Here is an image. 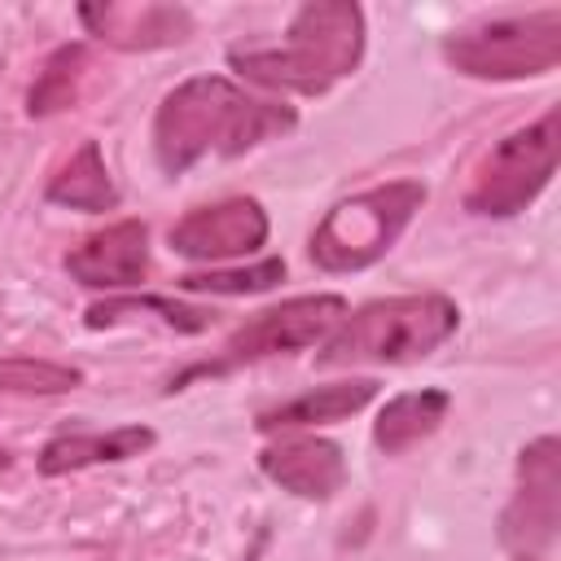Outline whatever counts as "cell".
I'll return each instance as SVG.
<instances>
[{
    "mask_svg": "<svg viewBox=\"0 0 561 561\" xmlns=\"http://www.w3.org/2000/svg\"><path fill=\"white\" fill-rule=\"evenodd\" d=\"M298 114L280 101H259L224 75H197L171 88L153 114V153L167 175L188 171L202 158H237L280 131Z\"/></svg>",
    "mask_w": 561,
    "mask_h": 561,
    "instance_id": "1",
    "label": "cell"
},
{
    "mask_svg": "<svg viewBox=\"0 0 561 561\" xmlns=\"http://www.w3.org/2000/svg\"><path fill=\"white\" fill-rule=\"evenodd\" d=\"M364 57V9L351 0H311L294 13L280 44L228 48V66L272 92L320 96Z\"/></svg>",
    "mask_w": 561,
    "mask_h": 561,
    "instance_id": "2",
    "label": "cell"
},
{
    "mask_svg": "<svg viewBox=\"0 0 561 561\" xmlns=\"http://www.w3.org/2000/svg\"><path fill=\"white\" fill-rule=\"evenodd\" d=\"M460 324V307L447 294H399L377 298L355 311L324 337L316 355L320 368H355V364H416L434 355Z\"/></svg>",
    "mask_w": 561,
    "mask_h": 561,
    "instance_id": "3",
    "label": "cell"
},
{
    "mask_svg": "<svg viewBox=\"0 0 561 561\" xmlns=\"http://www.w3.org/2000/svg\"><path fill=\"white\" fill-rule=\"evenodd\" d=\"M425 206L421 180H390L337 202L311 232V263L324 272H364L373 267Z\"/></svg>",
    "mask_w": 561,
    "mask_h": 561,
    "instance_id": "4",
    "label": "cell"
},
{
    "mask_svg": "<svg viewBox=\"0 0 561 561\" xmlns=\"http://www.w3.org/2000/svg\"><path fill=\"white\" fill-rule=\"evenodd\" d=\"M443 57L469 79H535L561 61V9H530L486 18L456 31Z\"/></svg>",
    "mask_w": 561,
    "mask_h": 561,
    "instance_id": "5",
    "label": "cell"
},
{
    "mask_svg": "<svg viewBox=\"0 0 561 561\" xmlns=\"http://www.w3.org/2000/svg\"><path fill=\"white\" fill-rule=\"evenodd\" d=\"M557 149H561V114L557 105L543 110L530 127L508 131L473 171L465 206L473 215H517L526 210L552 180L557 171Z\"/></svg>",
    "mask_w": 561,
    "mask_h": 561,
    "instance_id": "6",
    "label": "cell"
},
{
    "mask_svg": "<svg viewBox=\"0 0 561 561\" xmlns=\"http://www.w3.org/2000/svg\"><path fill=\"white\" fill-rule=\"evenodd\" d=\"M346 311L351 307H346L342 294H302V298H289L280 307H267V311H259L254 320H245L224 342L219 359H206V364L184 368L180 377H171V386L180 390L193 377H219V373L241 368V364H259V359H272V355H289V351L316 346V342H324L346 320Z\"/></svg>",
    "mask_w": 561,
    "mask_h": 561,
    "instance_id": "7",
    "label": "cell"
},
{
    "mask_svg": "<svg viewBox=\"0 0 561 561\" xmlns=\"http://www.w3.org/2000/svg\"><path fill=\"white\" fill-rule=\"evenodd\" d=\"M561 522V447L552 434L535 438L517 456V491L500 517V543L508 561H548Z\"/></svg>",
    "mask_w": 561,
    "mask_h": 561,
    "instance_id": "8",
    "label": "cell"
},
{
    "mask_svg": "<svg viewBox=\"0 0 561 561\" xmlns=\"http://www.w3.org/2000/svg\"><path fill=\"white\" fill-rule=\"evenodd\" d=\"M171 250L197 263L219 259H245L267 241V210L254 197H224L215 206L188 210L180 224H171Z\"/></svg>",
    "mask_w": 561,
    "mask_h": 561,
    "instance_id": "9",
    "label": "cell"
},
{
    "mask_svg": "<svg viewBox=\"0 0 561 561\" xmlns=\"http://www.w3.org/2000/svg\"><path fill=\"white\" fill-rule=\"evenodd\" d=\"M66 272L88 289H136L149 272V228L140 219L105 224L66 254Z\"/></svg>",
    "mask_w": 561,
    "mask_h": 561,
    "instance_id": "10",
    "label": "cell"
},
{
    "mask_svg": "<svg viewBox=\"0 0 561 561\" xmlns=\"http://www.w3.org/2000/svg\"><path fill=\"white\" fill-rule=\"evenodd\" d=\"M79 22L101 44L123 53L171 48L193 35V13L184 4H83Z\"/></svg>",
    "mask_w": 561,
    "mask_h": 561,
    "instance_id": "11",
    "label": "cell"
},
{
    "mask_svg": "<svg viewBox=\"0 0 561 561\" xmlns=\"http://www.w3.org/2000/svg\"><path fill=\"white\" fill-rule=\"evenodd\" d=\"M259 469L298 500H329L346 482V456L329 438H280L259 451Z\"/></svg>",
    "mask_w": 561,
    "mask_h": 561,
    "instance_id": "12",
    "label": "cell"
},
{
    "mask_svg": "<svg viewBox=\"0 0 561 561\" xmlns=\"http://www.w3.org/2000/svg\"><path fill=\"white\" fill-rule=\"evenodd\" d=\"M153 447V430L149 425H118V430H96V434H61L39 451V473L61 478L75 469H92V465H118L131 460L140 451Z\"/></svg>",
    "mask_w": 561,
    "mask_h": 561,
    "instance_id": "13",
    "label": "cell"
},
{
    "mask_svg": "<svg viewBox=\"0 0 561 561\" xmlns=\"http://www.w3.org/2000/svg\"><path fill=\"white\" fill-rule=\"evenodd\" d=\"M377 381L373 377H351V381H333V386H316L272 412L259 416V430L263 434H276V430H307V425H333V421H346L355 412H364L373 399H377Z\"/></svg>",
    "mask_w": 561,
    "mask_h": 561,
    "instance_id": "14",
    "label": "cell"
},
{
    "mask_svg": "<svg viewBox=\"0 0 561 561\" xmlns=\"http://www.w3.org/2000/svg\"><path fill=\"white\" fill-rule=\"evenodd\" d=\"M447 408H451V394L447 390H408V394H394L377 412L373 443L386 456H399V451L416 447L421 438H430L447 421Z\"/></svg>",
    "mask_w": 561,
    "mask_h": 561,
    "instance_id": "15",
    "label": "cell"
},
{
    "mask_svg": "<svg viewBox=\"0 0 561 561\" xmlns=\"http://www.w3.org/2000/svg\"><path fill=\"white\" fill-rule=\"evenodd\" d=\"M48 202L70 206V210H92V215L118 206V188H114V180L105 171V158H101L96 140H83L61 162V171L48 180Z\"/></svg>",
    "mask_w": 561,
    "mask_h": 561,
    "instance_id": "16",
    "label": "cell"
},
{
    "mask_svg": "<svg viewBox=\"0 0 561 561\" xmlns=\"http://www.w3.org/2000/svg\"><path fill=\"white\" fill-rule=\"evenodd\" d=\"M88 75V48L83 44H61L57 53H48V61L39 66L31 92H26V114L31 118H48L61 114L79 101V83Z\"/></svg>",
    "mask_w": 561,
    "mask_h": 561,
    "instance_id": "17",
    "label": "cell"
},
{
    "mask_svg": "<svg viewBox=\"0 0 561 561\" xmlns=\"http://www.w3.org/2000/svg\"><path fill=\"white\" fill-rule=\"evenodd\" d=\"M131 311H153L162 324L180 329V333H202L210 324V311L206 307H188V302H175V298H105L96 307H88V329H101V324H114Z\"/></svg>",
    "mask_w": 561,
    "mask_h": 561,
    "instance_id": "18",
    "label": "cell"
},
{
    "mask_svg": "<svg viewBox=\"0 0 561 561\" xmlns=\"http://www.w3.org/2000/svg\"><path fill=\"white\" fill-rule=\"evenodd\" d=\"M83 386V373L57 359H31V355H9L0 359V394H66Z\"/></svg>",
    "mask_w": 561,
    "mask_h": 561,
    "instance_id": "19",
    "label": "cell"
},
{
    "mask_svg": "<svg viewBox=\"0 0 561 561\" xmlns=\"http://www.w3.org/2000/svg\"><path fill=\"white\" fill-rule=\"evenodd\" d=\"M276 280H285V259H263L250 267H210V272H184L175 285L188 294H263Z\"/></svg>",
    "mask_w": 561,
    "mask_h": 561,
    "instance_id": "20",
    "label": "cell"
},
{
    "mask_svg": "<svg viewBox=\"0 0 561 561\" xmlns=\"http://www.w3.org/2000/svg\"><path fill=\"white\" fill-rule=\"evenodd\" d=\"M4 465H9V451H4V447H0V469H4Z\"/></svg>",
    "mask_w": 561,
    "mask_h": 561,
    "instance_id": "21",
    "label": "cell"
}]
</instances>
